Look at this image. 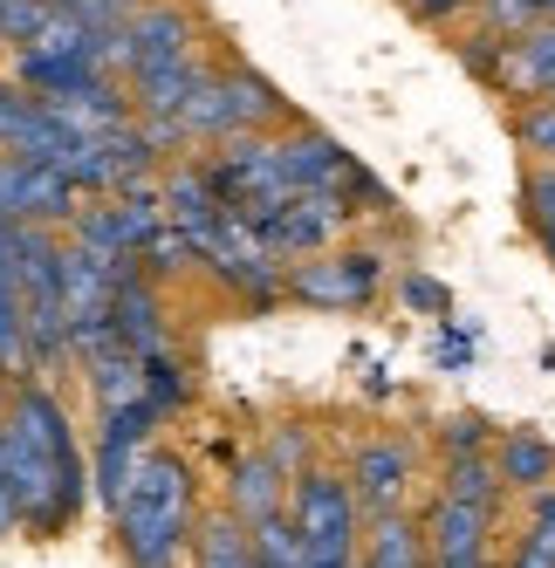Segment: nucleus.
Returning <instances> with one entry per match:
<instances>
[{"mask_svg":"<svg viewBox=\"0 0 555 568\" xmlns=\"http://www.w3.org/2000/svg\"><path fill=\"white\" fill-rule=\"evenodd\" d=\"M42 103H49V116H62L75 138H103V131H117V124H131L124 90H117L110 75H90L83 90H62V97H42Z\"/></svg>","mask_w":555,"mask_h":568,"instance_id":"obj_11","label":"nucleus"},{"mask_svg":"<svg viewBox=\"0 0 555 568\" xmlns=\"http://www.w3.org/2000/svg\"><path fill=\"white\" fill-rule=\"evenodd\" d=\"M185 55H192V21L179 8H144L124 28V75H151V69L185 62Z\"/></svg>","mask_w":555,"mask_h":568,"instance_id":"obj_8","label":"nucleus"},{"mask_svg":"<svg viewBox=\"0 0 555 568\" xmlns=\"http://www.w3.org/2000/svg\"><path fill=\"white\" fill-rule=\"evenodd\" d=\"M42 97H21V83H0V151H14V138L34 124Z\"/></svg>","mask_w":555,"mask_h":568,"instance_id":"obj_25","label":"nucleus"},{"mask_svg":"<svg viewBox=\"0 0 555 568\" xmlns=\"http://www.w3.org/2000/svg\"><path fill=\"white\" fill-rule=\"evenodd\" d=\"M75 14H83L97 34H124L144 8H138V0H75Z\"/></svg>","mask_w":555,"mask_h":568,"instance_id":"obj_26","label":"nucleus"},{"mask_svg":"<svg viewBox=\"0 0 555 568\" xmlns=\"http://www.w3.org/2000/svg\"><path fill=\"white\" fill-rule=\"evenodd\" d=\"M158 199H165V226H179V233H192V240L213 233V226H220V213H226V199L213 192V179H206V172H172Z\"/></svg>","mask_w":555,"mask_h":568,"instance_id":"obj_14","label":"nucleus"},{"mask_svg":"<svg viewBox=\"0 0 555 568\" xmlns=\"http://www.w3.org/2000/svg\"><path fill=\"white\" fill-rule=\"evenodd\" d=\"M34 349H28V308H21V281L14 267H0V377H28Z\"/></svg>","mask_w":555,"mask_h":568,"instance_id":"obj_18","label":"nucleus"},{"mask_svg":"<svg viewBox=\"0 0 555 568\" xmlns=\"http://www.w3.org/2000/svg\"><path fill=\"white\" fill-rule=\"evenodd\" d=\"M356 486V507H371V514H391L405 500V479H412V453L405 445H391V438H377V445H364V453H356V473H350Z\"/></svg>","mask_w":555,"mask_h":568,"instance_id":"obj_10","label":"nucleus"},{"mask_svg":"<svg viewBox=\"0 0 555 568\" xmlns=\"http://www.w3.org/2000/svg\"><path fill=\"white\" fill-rule=\"evenodd\" d=\"M75 185L42 165V158L0 151V220H34V226H75Z\"/></svg>","mask_w":555,"mask_h":568,"instance_id":"obj_3","label":"nucleus"},{"mask_svg":"<svg viewBox=\"0 0 555 568\" xmlns=\"http://www.w3.org/2000/svg\"><path fill=\"white\" fill-rule=\"evenodd\" d=\"M226 494H233V514L254 527V520H268V514H282V507H289V479H282V466H274L268 453H254V459L233 466Z\"/></svg>","mask_w":555,"mask_h":568,"instance_id":"obj_15","label":"nucleus"},{"mask_svg":"<svg viewBox=\"0 0 555 568\" xmlns=\"http://www.w3.org/2000/svg\"><path fill=\"white\" fill-rule=\"evenodd\" d=\"M110 507H117V541H124L131 568H179L185 541L200 535L192 527V466L179 453H158V445H144V459L131 466L124 494Z\"/></svg>","mask_w":555,"mask_h":568,"instance_id":"obj_2","label":"nucleus"},{"mask_svg":"<svg viewBox=\"0 0 555 568\" xmlns=\"http://www.w3.org/2000/svg\"><path fill=\"white\" fill-rule=\"evenodd\" d=\"M528 8H535V14H542V21H555V0H528Z\"/></svg>","mask_w":555,"mask_h":568,"instance_id":"obj_32","label":"nucleus"},{"mask_svg":"<svg viewBox=\"0 0 555 568\" xmlns=\"http://www.w3.org/2000/svg\"><path fill=\"white\" fill-rule=\"evenodd\" d=\"M487 527H494V507H473V500H453L440 494V507H432V561H466V555H487Z\"/></svg>","mask_w":555,"mask_h":568,"instance_id":"obj_12","label":"nucleus"},{"mask_svg":"<svg viewBox=\"0 0 555 568\" xmlns=\"http://www.w3.org/2000/svg\"><path fill=\"white\" fill-rule=\"evenodd\" d=\"M274 158H282L289 192H343V179H350V151L336 138H323V131L282 138V144H274Z\"/></svg>","mask_w":555,"mask_h":568,"instance_id":"obj_9","label":"nucleus"},{"mask_svg":"<svg viewBox=\"0 0 555 568\" xmlns=\"http://www.w3.org/2000/svg\"><path fill=\"white\" fill-rule=\"evenodd\" d=\"M350 213H356V206H350L343 192H289V199H274L268 213H254V233H261L282 261H289V254H323L330 233H336Z\"/></svg>","mask_w":555,"mask_h":568,"instance_id":"obj_4","label":"nucleus"},{"mask_svg":"<svg viewBox=\"0 0 555 568\" xmlns=\"http://www.w3.org/2000/svg\"><path fill=\"white\" fill-rule=\"evenodd\" d=\"M49 14H56V0H0V42H8V49L34 42Z\"/></svg>","mask_w":555,"mask_h":568,"instance_id":"obj_21","label":"nucleus"},{"mask_svg":"<svg viewBox=\"0 0 555 568\" xmlns=\"http://www.w3.org/2000/svg\"><path fill=\"white\" fill-rule=\"evenodd\" d=\"M384 281V261L371 247H343L323 261H302L295 274H282V295L309 302V308H364Z\"/></svg>","mask_w":555,"mask_h":568,"instance_id":"obj_5","label":"nucleus"},{"mask_svg":"<svg viewBox=\"0 0 555 568\" xmlns=\"http://www.w3.org/2000/svg\"><path fill=\"white\" fill-rule=\"evenodd\" d=\"M110 336H117V349H131V356L165 349V308H158V288H151V274H144V267H131L124 281H117Z\"/></svg>","mask_w":555,"mask_h":568,"instance_id":"obj_7","label":"nucleus"},{"mask_svg":"<svg viewBox=\"0 0 555 568\" xmlns=\"http://www.w3.org/2000/svg\"><path fill=\"white\" fill-rule=\"evenodd\" d=\"M144 397L158 404V418H165V412H179V404H185V377H179L172 363H165V349H151V356H144Z\"/></svg>","mask_w":555,"mask_h":568,"instance_id":"obj_23","label":"nucleus"},{"mask_svg":"<svg viewBox=\"0 0 555 568\" xmlns=\"http://www.w3.org/2000/svg\"><path fill=\"white\" fill-rule=\"evenodd\" d=\"M494 466H501V486H514V494H535V486L555 479V453H548V438H535V432H507Z\"/></svg>","mask_w":555,"mask_h":568,"instance_id":"obj_17","label":"nucleus"},{"mask_svg":"<svg viewBox=\"0 0 555 568\" xmlns=\"http://www.w3.org/2000/svg\"><path fill=\"white\" fill-rule=\"evenodd\" d=\"M405 302H412V308H432V315H446V308H453V295L440 288V281H425V274L405 281Z\"/></svg>","mask_w":555,"mask_h":568,"instance_id":"obj_28","label":"nucleus"},{"mask_svg":"<svg viewBox=\"0 0 555 568\" xmlns=\"http://www.w3.org/2000/svg\"><path fill=\"white\" fill-rule=\"evenodd\" d=\"M200 568H261V548H254V527L241 514H226V520H206L200 535Z\"/></svg>","mask_w":555,"mask_h":568,"instance_id":"obj_19","label":"nucleus"},{"mask_svg":"<svg viewBox=\"0 0 555 568\" xmlns=\"http://www.w3.org/2000/svg\"><path fill=\"white\" fill-rule=\"evenodd\" d=\"M405 8H412L418 21H453V14L466 8V0H405Z\"/></svg>","mask_w":555,"mask_h":568,"instance_id":"obj_29","label":"nucleus"},{"mask_svg":"<svg viewBox=\"0 0 555 568\" xmlns=\"http://www.w3.org/2000/svg\"><path fill=\"white\" fill-rule=\"evenodd\" d=\"M0 453H8V486H14V514L34 527V535H56V527L75 520L83 507V453H75V432L62 418V404L28 384L8 404V425H0Z\"/></svg>","mask_w":555,"mask_h":568,"instance_id":"obj_1","label":"nucleus"},{"mask_svg":"<svg viewBox=\"0 0 555 568\" xmlns=\"http://www.w3.org/2000/svg\"><path fill=\"white\" fill-rule=\"evenodd\" d=\"M446 494H453V500H473V507H494V500H501V466L481 459V453H460V459L446 466Z\"/></svg>","mask_w":555,"mask_h":568,"instance_id":"obj_20","label":"nucleus"},{"mask_svg":"<svg viewBox=\"0 0 555 568\" xmlns=\"http://www.w3.org/2000/svg\"><path fill=\"white\" fill-rule=\"evenodd\" d=\"M206 62H165V69H151V75H131V83H138V97H131V110L144 116V124H151V116H179L192 97H200L206 90Z\"/></svg>","mask_w":555,"mask_h":568,"instance_id":"obj_13","label":"nucleus"},{"mask_svg":"<svg viewBox=\"0 0 555 568\" xmlns=\"http://www.w3.org/2000/svg\"><path fill=\"white\" fill-rule=\"evenodd\" d=\"M56 8H75V0H56Z\"/></svg>","mask_w":555,"mask_h":568,"instance_id":"obj_33","label":"nucleus"},{"mask_svg":"<svg viewBox=\"0 0 555 568\" xmlns=\"http://www.w3.org/2000/svg\"><path fill=\"white\" fill-rule=\"evenodd\" d=\"M432 568H487V555H466V561H432Z\"/></svg>","mask_w":555,"mask_h":568,"instance_id":"obj_31","label":"nucleus"},{"mask_svg":"<svg viewBox=\"0 0 555 568\" xmlns=\"http://www.w3.org/2000/svg\"><path fill=\"white\" fill-rule=\"evenodd\" d=\"M440 356H446V363H466V356H473V343H466V336H446V349H440Z\"/></svg>","mask_w":555,"mask_h":568,"instance_id":"obj_30","label":"nucleus"},{"mask_svg":"<svg viewBox=\"0 0 555 568\" xmlns=\"http://www.w3.org/2000/svg\"><path fill=\"white\" fill-rule=\"evenodd\" d=\"M165 226V199L131 185V192H110V206H83L75 213V240H90V247H110V254H131Z\"/></svg>","mask_w":555,"mask_h":568,"instance_id":"obj_6","label":"nucleus"},{"mask_svg":"<svg viewBox=\"0 0 555 568\" xmlns=\"http://www.w3.org/2000/svg\"><path fill=\"white\" fill-rule=\"evenodd\" d=\"M514 138L528 151H542V158H555V97H535L522 116H514Z\"/></svg>","mask_w":555,"mask_h":568,"instance_id":"obj_24","label":"nucleus"},{"mask_svg":"<svg viewBox=\"0 0 555 568\" xmlns=\"http://www.w3.org/2000/svg\"><path fill=\"white\" fill-rule=\"evenodd\" d=\"M522 199H528V226H535V240H542L548 261H555V172H528Z\"/></svg>","mask_w":555,"mask_h":568,"instance_id":"obj_22","label":"nucleus"},{"mask_svg":"<svg viewBox=\"0 0 555 568\" xmlns=\"http://www.w3.org/2000/svg\"><path fill=\"white\" fill-rule=\"evenodd\" d=\"M220 90H226V110H233V138L241 131H261V124H282V97L274 83H261L254 69H220Z\"/></svg>","mask_w":555,"mask_h":568,"instance_id":"obj_16","label":"nucleus"},{"mask_svg":"<svg viewBox=\"0 0 555 568\" xmlns=\"http://www.w3.org/2000/svg\"><path fill=\"white\" fill-rule=\"evenodd\" d=\"M481 445H487V418H453L446 425V453L460 459V453H481Z\"/></svg>","mask_w":555,"mask_h":568,"instance_id":"obj_27","label":"nucleus"}]
</instances>
